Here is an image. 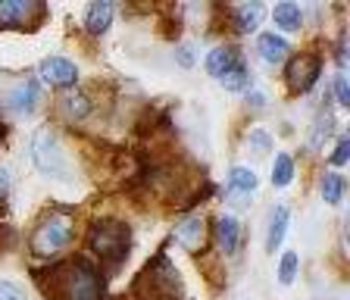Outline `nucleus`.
Returning <instances> with one entry per match:
<instances>
[{"mask_svg":"<svg viewBox=\"0 0 350 300\" xmlns=\"http://www.w3.org/2000/svg\"><path fill=\"white\" fill-rule=\"evenodd\" d=\"M57 297L59 300H100L103 297V278L88 260L59 266L57 272Z\"/></svg>","mask_w":350,"mask_h":300,"instance_id":"f257e3e1","label":"nucleus"},{"mask_svg":"<svg viewBox=\"0 0 350 300\" xmlns=\"http://www.w3.org/2000/svg\"><path fill=\"white\" fill-rule=\"evenodd\" d=\"M88 247L100 256V263L119 266L125 256H129L131 232H129V226H122V222L97 219L94 226H91V232H88Z\"/></svg>","mask_w":350,"mask_h":300,"instance_id":"f03ea898","label":"nucleus"},{"mask_svg":"<svg viewBox=\"0 0 350 300\" xmlns=\"http://www.w3.org/2000/svg\"><path fill=\"white\" fill-rule=\"evenodd\" d=\"M75 238V219L66 210H53L51 216H44L38 222L35 234H31V250L38 256H57L66 250Z\"/></svg>","mask_w":350,"mask_h":300,"instance_id":"7ed1b4c3","label":"nucleus"},{"mask_svg":"<svg viewBox=\"0 0 350 300\" xmlns=\"http://www.w3.org/2000/svg\"><path fill=\"white\" fill-rule=\"evenodd\" d=\"M175 288H178V269L166 260V254L157 256L135 282V294L141 300H172Z\"/></svg>","mask_w":350,"mask_h":300,"instance_id":"20e7f679","label":"nucleus"},{"mask_svg":"<svg viewBox=\"0 0 350 300\" xmlns=\"http://www.w3.org/2000/svg\"><path fill=\"white\" fill-rule=\"evenodd\" d=\"M31 163H35L38 172L53 178H69V163H66L63 144L51 128H41V132L31 138Z\"/></svg>","mask_w":350,"mask_h":300,"instance_id":"39448f33","label":"nucleus"},{"mask_svg":"<svg viewBox=\"0 0 350 300\" xmlns=\"http://www.w3.org/2000/svg\"><path fill=\"white\" fill-rule=\"evenodd\" d=\"M319 57H310V53H304V57H297L288 66V88L294 91V94H304V91H310L316 85V79H319Z\"/></svg>","mask_w":350,"mask_h":300,"instance_id":"423d86ee","label":"nucleus"},{"mask_svg":"<svg viewBox=\"0 0 350 300\" xmlns=\"http://www.w3.org/2000/svg\"><path fill=\"white\" fill-rule=\"evenodd\" d=\"M41 79L47 85H53V88H69V85L79 81V69H75L72 59L66 57H47L41 63Z\"/></svg>","mask_w":350,"mask_h":300,"instance_id":"0eeeda50","label":"nucleus"},{"mask_svg":"<svg viewBox=\"0 0 350 300\" xmlns=\"http://www.w3.org/2000/svg\"><path fill=\"white\" fill-rule=\"evenodd\" d=\"M38 100H41V88H38L35 79L19 81V85H16V88L7 94V107L13 113H19V116H29V113H35Z\"/></svg>","mask_w":350,"mask_h":300,"instance_id":"6e6552de","label":"nucleus"},{"mask_svg":"<svg viewBox=\"0 0 350 300\" xmlns=\"http://www.w3.org/2000/svg\"><path fill=\"white\" fill-rule=\"evenodd\" d=\"M175 241L182 244L185 250H191V254H197V250H204V241H206V226L200 216H191V219H185L182 226L175 228Z\"/></svg>","mask_w":350,"mask_h":300,"instance_id":"1a4fd4ad","label":"nucleus"},{"mask_svg":"<svg viewBox=\"0 0 350 300\" xmlns=\"http://www.w3.org/2000/svg\"><path fill=\"white\" fill-rule=\"evenodd\" d=\"M38 7L31 3H22V0H0V29H19V25L29 23V16Z\"/></svg>","mask_w":350,"mask_h":300,"instance_id":"9d476101","label":"nucleus"},{"mask_svg":"<svg viewBox=\"0 0 350 300\" xmlns=\"http://www.w3.org/2000/svg\"><path fill=\"white\" fill-rule=\"evenodd\" d=\"M216 241L222 247V254H238L241 247V222L234 216H222L216 222Z\"/></svg>","mask_w":350,"mask_h":300,"instance_id":"9b49d317","label":"nucleus"},{"mask_svg":"<svg viewBox=\"0 0 350 300\" xmlns=\"http://www.w3.org/2000/svg\"><path fill=\"white\" fill-rule=\"evenodd\" d=\"M109 25H113V3H109V0L91 3L85 13V29L91 31V35H103Z\"/></svg>","mask_w":350,"mask_h":300,"instance_id":"f8f14e48","label":"nucleus"},{"mask_svg":"<svg viewBox=\"0 0 350 300\" xmlns=\"http://www.w3.org/2000/svg\"><path fill=\"white\" fill-rule=\"evenodd\" d=\"M256 51H260V57L266 59V63H282L284 57H288V41H284L282 35H275V31H266V35H260V41H256Z\"/></svg>","mask_w":350,"mask_h":300,"instance_id":"ddd939ff","label":"nucleus"},{"mask_svg":"<svg viewBox=\"0 0 350 300\" xmlns=\"http://www.w3.org/2000/svg\"><path fill=\"white\" fill-rule=\"evenodd\" d=\"M238 59L241 57H238L234 47H213V51L206 53V72H210L213 79H222V75H226Z\"/></svg>","mask_w":350,"mask_h":300,"instance_id":"4468645a","label":"nucleus"},{"mask_svg":"<svg viewBox=\"0 0 350 300\" xmlns=\"http://www.w3.org/2000/svg\"><path fill=\"white\" fill-rule=\"evenodd\" d=\"M288 219H291V213L288 206H272V216H269V234H266V250L275 254L284 241V232H288Z\"/></svg>","mask_w":350,"mask_h":300,"instance_id":"2eb2a0df","label":"nucleus"},{"mask_svg":"<svg viewBox=\"0 0 350 300\" xmlns=\"http://www.w3.org/2000/svg\"><path fill=\"white\" fill-rule=\"evenodd\" d=\"M262 16H266V7L262 3H241V7H234V25H238V31H244V35H250V31L260 29Z\"/></svg>","mask_w":350,"mask_h":300,"instance_id":"dca6fc26","label":"nucleus"},{"mask_svg":"<svg viewBox=\"0 0 350 300\" xmlns=\"http://www.w3.org/2000/svg\"><path fill=\"white\" fill-rule=\"evenodd\" d=\"M272 19H275V25L282 31H297L300 25H304V13H300V7H297V3H291V0L275 3V10H272Z\"/></svg>","mask_w":350,"mask_h":300,"instance_id":"f3484780","label":"nucleus"},{"mask_svg":"<svg viewBox=\"0 0 350 300\" xmlns=\"http://www.w3.org/2000/svg\"><path fill=\"white\" fill-rule=\"evenodd\" d=\"M228 185H232L238 194H254L256 185H260V178H256V172L247 169V166H232V172H228Z\"/></svg>","mask_w":350,"mask_h":300,"instance_id":"a211bd4d","label":"nucleus"},{"mask_svg":"<svg viewBox=\"0 0 350 300\" xmlns=\"http://www.w3.org/2000/svg\"><path fill=\"white\" fill-rule=\"evenodd\" d=\"M319 188H322V200H325V204H341L347 182H344L341 172H325V176H322V185H319Z\"/></svg>","mask_w":350,"mask_h":300,"instance_id":"6ab92c4d","label":"nucleus"},{"mask_svg":"<svg viewBox=\"0 0 350 300\" xmlns=\"http://www.w3.org/2000/svg\"><path fill=\"white\" fill-rule=\"evenodd\" d=\"M222 88L226 91H244L250 85V72H247V66H244V59H238L232 69H228L226 75H222Z\"/></svg>","mask_w":350,"mask_h":300,"instance_id":"aec40b11","label":"nucleus"},{"mask_svg":"<svg viewBox=\"0 0 350 300\" xmlns=\"http://www.w3.org/2000/svg\"><path fill=\"white\" fill-rule=\"evenodd\" d=\"M294 178V160L288 154H278L275 163H272V185L275 188H288Z\"/></svg>","mask_w":350,"mask_h":300,"instance_id":"412c9836","label":"nucleus"},{"mask_svg":"<svg viewBox=\"0 0 350 300\" xmlns=\"http://www.w3.org/2000/svg\"><path fill=\"white\" fill-rule=\"evenodd\" d=\"M63 110L69 119H85L88 113H91V103H88L85 94H79V91H72V94L63 97Z\"/></svg>","mask_w":350,"mask_h":300,"instance_id":"4be33fe9","label":"nucleus"},{"mask_svg":"<svg viewBox=\"0 0 350 300\" xmlns=\"http://www.w3.org/2000/svg\"><path fill=\"white\" fill-rule=\"evenodd\" d=\"M297 266H300V256L294 254V250H288V254L282 256V263H278V282H282V285H291L294 275H297Z\"/></svg>","mask_w":350,"mask_h":300,"instance_id":"5701e85b","label":"nucleus"},{"mask_svg":"<svg viewBox=\"0 0 350 300\" xmlns=\"http://www.w3.org/2000/svg\"><path fill=\"white\" fill-rule=\"evenodd\" d=\"M332 125H335V119H332V113H325V116L316 119V128H313V138H310V147L313 150H319L322 144H325V138L332 135Z\"/></svg>","mask_w":350,"mask_h":300,"instance_id":"b1692460","label":"nucleus"},{"mask_svg":"<svg viewBox=\"0 0 350 300\" xmlns=\"http://www.w3.org/2000/svg\"><path fill=\"white\" fill-rule=\"evenodd\" d=\"M247 147L254 150L256 156H262V154H269V150H272V138L262 132V128H254V132L247 135Z\"/></svg>","mask_w":350,"mask_h":300,"instance_id":"393cba45","label":"nucleus"},{"mask_svg":"<svg viewBox=\"0 0 350 300\" xmlns=\"http://www.w3.org/2000/svg\"><path fill=\"white\" fill-rule=\"evenodd\" d=\"M0 300H29V297H25V291H22L19 285H13V282H0Z\"/></svg>","mask_w":350,"mask_h":300,"instance_id":"a878e982","label":"nucleus"},{"mask_svg":"<svg viewBox=\"0 0 350 300\" xmlns=\"http://www.w3.org/2000/svg\"><path fill=\"white\" fill-rule=\"evenodd\" d=\"M335 97L341 107H350V85L344 75H335Z\"/></svg>","mask_w":350,"mask_h":300,"instance_id":"bb28decb","label":"nucleus"},{"mask_svg":"<svg viewBox=\"0 0 350 300\" xmlns=\"http://www.w3.org/2000/svg\"><path fill=\"white\" fill-rule=\"evenodd\" d=\"M350 156V138H341L335 147V154H332V166H344Z\"/></svg>","mask_w":350,"mask_h":300,"instance_id":"cd10ccee","label":"nucleus"},{"mask_svg":"<svg viewBox=\"0 0 350 300\" xmlns=\"http://www.w3.org/2000/svg\"><path fill=\"white\" fill-rule=\"evenodd\" d=\"M175 59H178V66H182V69H191V66H194V51H191L188 44L175 47Z\"/></svg>","mask_w":350,"mask_h":300,"instance_id":"c85d7f7f","label":"nucleus"},{"mask_svg":"<svg viewBox=\"0 0 350 300\" xmlns=\"http://www.w3.org/2000/svg\"><path fill=\"white\" fill-rule=\"evenodd\" d=\"M247 103L254 107V110H262V107H266V97H262L260 91H254V94H247Z\"/></svg>","mask_w":350,"mask_h":300,"instance_id":"c756f323","label":"nucleus"},{"mask_svg":"<svg viewBox=\"0 0 350 300\" xmlns=\"http://www.w3.org/2000/svg\"><path fill=\"white\" fill-rule=\"evenodd\" d=\"M7 185H10V176H7V169H0V197L7 194Z\"/></svg>","mask_w":350,"mask_h":300,"instance_id":"7c9ffc66","label":"nucleus"}]
</instances>
